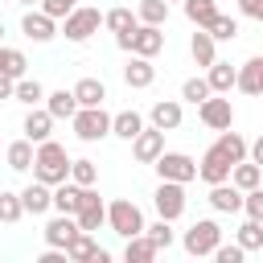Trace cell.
<instances>
[{
    "label": "cell",
    "instance_id": "6",
    "mask_svg": "<svg viewBox=\"0 0 263 263\" xmlns=\"http://www.w3.org/2000/svg\"><path fill=\"white\" fill-rule=\"evenodd\" d=\"M152 164H156L160 181H177V185H189V181L197 177V160H193V156H185V152H160Z\"/></svg>",
    "mask_w": 263,
    "mask_h": 263
},
{
    "label": "cell",
    "instance_id": "32",
    "mask_svg": "<svg viewBox=\"0 0 263 263\" xmlns=\"http://www.w3.org/2000/svg\"><path fill=\"white\" fill-rule=\"evenodd\" d=\"M214 12H218V0H185V16H189L197 29H205V25L214 21Z\"/></svg>",
    "mask_w": 263,
    "mask_h": 263
},
{
    "label": "cell",
    "instance_id": "31",
    "mask_svg": "<svg viewBox=\"0 0 263 263\" xmlns=\"http://www.w3.org/2000/svg\"><path fill=\"white\" fill-rule=\"evenodd\" d=\"M238 247L242 251H263V222L259 218H247L238 226Z\"/></svg>",
    "mask_w": 263,
    "mask_h": 263
},
{
    "label": "cell",
    "instance_id": "5",
    "mask_svg": "<svg viewBox=\"0 0 263 263\" xmlns=\"http://www.w3.org/2000/svg\"><path fill=\"white\" fill-rule=\"evenodd\" d=\"M181 242H185V251H189V255H197V259H201V255H210V251L222 242V226H218L214 218H197V222L185 230V238H181Z\"/></svg>",
    "mask_w": 263,
    "mask_h": 263
},
{
    "label": "cell",
    "instance_id": "3",
    "mask_svg": "<svg viewBox=\"0 0 263 263\" xmlns=\"http://www.w3.org/2000/svg\"><path fill=\"white\" fill-rule=\"evenodd\" d=\"M119 238H132V234H144V214H140V205L136 201H127V197H119V201H111L107 205V218H103Z\"/></svg>",
    "mask_w": 263,
    "mask_h": 263
},
{
    "label": "cell",
    "instance_id": "27",
    "mask_svg": "<svg viewBox=\"0 0 263 263\" xmlns=\"http://www.w3.org/2000/svg\"><path fill=\"white\" fill-rule=\"evenodd\" d=\"M156 255H160V251H156L144 234H132V238H127V247H123V259H127V263H152Z\"/></svg>",
    "mask_w": 263,
    "mask_h": 263
},
{
    "label": "cell",
    "instance_id": "50",
    "mask_svg": "<svg viewBox=\"0 0 263 263\" xmlns=\"http://www.w3.org/2000/svg\"><path fill=\"white\" fill-rule=\"evenodd\" d=\"M164 4H173V0H164Z\"/></svg>",
    "mask_w": 263,
    "mask_h": 263
},
{
    "label": "cell",
    "instance_id": "9",
    "mask_svg": "<svg viewBox=\"0 0 263 263\" xmlns=\"http://www.w3.org/2000/svg\"><path fill=\"white\" fill-rule=\"evenodd\" d=\"M152 205H156V214H160L164 222H177V218L185 214V185H177V181H160L156 193H152Z\"/></svg>",
    "mask_w": 263,
    "mask_h": 263
},
{
    "label": "cell",
    "instance_id": "39",
    "mask_svg": "<svg viewBox=\"0 0 263 263\" xmlns=\"http://www.w3.org/2000/svg\"><path fill=\"white\" fill-rule=\"evenodd\" d=\"M25 218V205H21V193H8V189H0V222H21Z\"/></svg>",
    "mask_w": 263,
    "mask_h": 263
},
{
    "label": "cell",
    "instance_id": "41",
    "mask_svg": "<svg viewBox=\"0 0 263 263\" xmlns=\"http://www.w3.org/2000/svg\"><path fill=\"white\" fill-rule=\"evenodd\" d=\"M205 95H210V86H205V78H185V86H181V99H189V103L197 107V103H201Z\"/></svg>",
    "mask_w": 263,
    "mask_h": 263
},
{
    "label": "cell",
    "instance_id": "48",
    "mask_svg": "<svg viewBox=\"0 0 263 263\" xmlns=\"http://www.w3.org/2000/svg\"><path fill=\"white\" fill-rule=\"evenodd\" d=\"M0 41H4V21H0Z\"/></svg>",
    "mask_w": 263,
    "mask_h": 263
},
{
    "label": "cell",
    "instance_id": "37",
    "mask_svg": "<svg viewBox=\"0 0 263 263\" xmlns=\"http://www.w3.org/2000/svg\"><path fill=\"white\" fill-rule=\"evenodd\" d=\"M103 25L111 33H132L136 29V12L132 8H111V12H103Z\"/></svg>",
    "mask_w": 263,
    "mask_h": 263
},
{
    "label": "cell",
    "instance_id": "45",
    "mask_svg": "<svg viewBox=\"0 0 263 263\" xmlns=\"http://www.w3.org/2000/svg\"><path fill=\"white\" fill-rule=\"evenodd\" d=\"M238 8H242V16H251V21H263V0H238Z\"/></svg>",
    "mask_w": 263,
    "mask_h": 263
},
{
    "label": "cell",
    "instance_id": "19",
    "mask_svg": "<svg viewBox=\"0 0 263 263\" xmlns=\"http://www.w3.org/2000/svg\"><path fill=\"white\" fill-rule=\"evenodd\" d=\"M74 234H78L74 214H58V218L45 222V242H49V247H62V251H66V242H70Z\"/></svg>",
    "mask_w": 263,
    "mask_h": 263
},
{
    "label": "cell",
    "instance_id": "30",
    "mask_svg": "<svg viewBox=\"0 0 263 263\" xmlns=\"http://www.w3.org/2000/svg\"><path fill=\"white\" fill-rule=\"evenodd\" d=\"M25 66H29V62H25V53H21V49L0 45V74H4V78H12V82H16V78L25 74Z\"/></svg>",
    "mask_w": 263,
    "mask_h": 263
},
{
    "label": "cell",
    "instance_id": "34",
    "mask_svg": "<svg viewBox=\"0 0 263 263\" xmlns=\"http://www.w3.org/2000/svg\"><path fill=\"white\" fill-rule=\"evenodd\" d=\"M189 53H193L197 66H210V62H214V37H210L205 29H197L193 41H189Z\"/></svg>",
    "mask_w": 263,
    "mask_h": 263
},
{
    "label": "cell",
    "instance_id": "12",
    "mask_svg": "<svg viewBox=\"0 0 263 263\" xmlns=\"http://www.w3.org/2000/svg\"><path fill=\"white\" fill-rule=\"evenodd\" d=\"M66 259H74V263H107L111 255L90 238V230H78V234L66 242Z\"/></svg>",
    "mask_w": 263,
    "mask_h": 263
},
{
    "label": "cell",
    "instance_id": "21",
    "mask_svg": "<svg viewBox=\"0 0 263 263\" xmlns=\"http://www.w3.org/2000/svg\"><path fill=\"white\" fill-rule=\"evenodd\" d=\"M234 189H255V185H263V168L255 164V160H238V164H230V177H226Z\"/></svg>",
    "mask_w": 263,
    "mask_h": 263
},
{
    "label": "cell",
    "instance_id": "2",
    "mask_svg": "<svg viewBox=\"0 0 263 263\" xmlns=\"http://www.w3.org/2000/svg\"><path fill=\"white\" fill-rule=\"evenodd\" d=\"M70 123H74V136H78L82 144H95V140L111 136V115L103 111V103H99V107H78V111L70 115Z\"/></svg>",
    "mask_w": 263,
    "mask_h": 263
},
{
    "label": "cell",
    "instance_id": "36",
    "mask_svg": "<svg viewBox=\"0 0 263 263\" xmlns=\"http://www.w3.org/2000/svg\"><path fill=\"white\" fill-rule=\"evenodd\" d=\"M136 21H140V25H164V21H168V4H164V0H140Z\"/></svg>",
    "mask_w": 263,
    "mask_h": 263
},
{
    "label": "cell",
    "instance_id": "18",
    "mask_svg": "<svg viewBox=\"0 0 263 263\" xmlns=\"http://www.w3.org/2000/svg\"><path fill=\"white\" fill-rule=\"evenodd\" d=\"M148 119H152V127H160V132H177V127H181V103H177V99H160V103H152Z\"/></svg>",
    "mask_w": 263,
    "mask_h": 263
},
{
    "label": "cell",
    "instance_id": "16",
    "mask_svg": "<svg viewBox=\"0 0 263 263\" xmlns=\"http://www.w3.org/2000/svg\"><path fill=\"white\" fill-rule=\"evenodd\" d=\"M234 86L242 95H263V58H247L242 70H234Z\"/></svg>",
    "mask_w": 263,
    "mask_h": 263
},
{
    "label": "cell",
    "instance_id": "25",
    "mask_svg": "<svg viewBox=\"0 0 263 263\" xmlns=\"http://www.w3.org/2000/svg\"><path fill=\"white\" fill-rule=\"evenodd\" d=\"M45 111L53 115V119H70L74 111H78V103H74V95L62 86V90H53V95H45Z\"/></svg>",
    "mask_w": 263,
    "mask_h": 263
},
{
    "label": "cell",
    "instance_id": "29",
    "mask_svg": "<svg viewBox=\"0 0 263 263\" xmlns=\"http://www.w3.org/2000/svg\"><path fill=\"white\" fill-rule=\"evenodd\" d=\"M4 160H8V168L25 173V168L33 164V140H12V144H8V152H4Z\"/></svg>",
    "mask_w": 263,
    "mask_h": 263
},
{
    "label": "cell",
    "instance_id": "35",
    "mask_svg": "<svg viewBox=\"0 0 263 263\" xmlns=\"http://www.w3.org/2000/svg\"><path fill=\"white\" fill-rule=\"evenodd\" d=\"M218 148H222V152L230 156V164H238V160H247V140H242L238 132H230V127H226V132L218 136Z\"/></svg>",
    "mask_w": 263,
    "mask_h": 263
},
{
    "label": "cell",
    "instance_id": "47",
    "mask_svg": "<svg viewBox=\"0 0 263 263\" xmlns=\"http://www.w3.org/2000/svg\"><path fill=\"white\" fill-rule=\"evenodd\" d=\"M0 99H12V78L0 74Z\"/></svg>",
    "mask_w": 263,
    "mask_h": 263
},
{
    "label": "cell",
    "instance_id": "26",
    "mask_svg": "<svg viewBox=\"0 0 263 263\" xmlns=\"http://www.w3.org/2000/svg\"><path fill=\"white\" fill-rule=\"evenodd\" d=\"M140 127H144V115H140V111H119V115H111V136H119V140H132Z\"/></svg>",
    "mask_w": 263,
    "mask_h": 263
},
{
    "label": "cell",
    "instance_id": "46",
    "mask_svg": "<svg viewBox=\"0 0 263 263\" xmlns=\"http://www.w3.org/2000/svg\"><path fill=\"white\" fill-rule=\"evenodd\" d=\"M41 263H66V251H62V247H49V251L41 255Z\"/></svg>",
    "mask_w": 263,
    "mask_h": 263
},
{
    "label": "cell",
    "instance_id": "20",
    "mask_svg": "<svg viewBox=\"0 0 263 263\" xmlns=\"http://www.w3.org/2000/svg\"><path fill=\"white\" fill-rule=\"evenodd\" d=\"M49 132H53V115L41 107H29V115H25V140H33V144H41V140H49Z\"/></svg>",
    "mask_w": 263,
    "mask_h": 263
},
{
    "label": "cell",
    "instance_id": "24",
    "mask_svg": "<svg viewBox=\"0 0 263 263\" xmlns=\"http://www.w3.org/2000/svg\"><path fill=\"white\" fill-rule=\"evenodd\" d=\"M21 205H25V214H45V210H49V185H45V181L25 185V189H21Z\"/></svg>",
    "mask_w": 263,
    "mask_h": 263
},
{
    "label": "cell",
    "instance_id": "33",
    "mask_svg": "<svg viewBox=\"0 0 263 263\" xmlns=\"http://www.w3.org/2000/svg\"><path fill=\"white\" fill-rule=\"evenodd\" d=\"M205 33H210L214 41H230V37H238V21L226 16V12H214V21L205 25Z\"/></svg>",
    "mask_w": 263,
    "mask_h": 263
},
{
    "label": "cell",
    "instance_id": "28",
    "mask_svg": "<svg viewBox=\"0 0 263 263\" xmlns=\"http://www.w3.org/2000/svg\"><path fill=\"white\" fill-rule=\"evenodd\" d=\"M12 99H21V103H29V107H37V103L45 99V86H41L37 78H25V74H21V78L12 82Z\"/></svg>",
    "mask_w": 263,
    "mask_h": 263
},
{
    "label": "cell",
    "instance_id": "49",
    "mask_svg": "<svg viewBox=\"0 0 263 263\" xmlns=\"http://www.w3.org/2000/svg\"><path fill=\"white\" fill-rule=\"evenodd\" d=\"M21 4H37V0H21Z\"/></svg>",
    "mask_w": 263,
    "mask_h": 263
},
{
    "label": "cell",
    "instance_id": "7",
    "mask_svg": "<svg viewBox=\"0 0 263 263\" xmlns=\"http://www.w3.org/2000/svg\"><path fill=\"white\" fill-rule=\"evenodd\" d=\"M164 49V25H140L136 21V29L127 33V53H136V58H156Z\"/></svg>",
    "mask_w": 263,
    "mask_h": 263
},
{
    "label": "cell",
    "instance_id": "15",
    "mask_svg": "<svg viewBox=\"0 0 263 263\" xmlns=\"http://www.w3.org/2000/svg\"><path fill=\"white\" fill-rule=\"evenodd\" d=\"M123 82H127L132 90L152 86V82H156V66H152V58H136V53H132V62L123 66Z\"/></svg>",
    "mask_w": 263,
    "mask_h": 263
},
{
    "label": "cell",
    "instance_id": "22",
    "mask_svg": "<svg viewBox=\"0 0 263 263\" xmlns=\"http://www.w3.org/2000/svg\"><path fill=\"white\" fill-rule=\"evenodd\" d=\"M210 70V78H205V86H210V95H230V86H234V66L230 62H210L205 66Z\"/></svg>",
    "mask_w": 263,
    "mask_h": 263
},
{
    "label": "cell",
    "instance_id": "43",
    "mask_svg": "<svg viewBox=\"0 0 263 263\" xmlns=\"http://www.w3.org/2000/svg\"><path fill=\"white\" fill-rule=\"evenodd\" d=\"M210 255H214L218 263H242V255H247V251H242L238 242H234V247H222V242H218V247H214Z\"/></svg>",
    "mask_w": 263,
    "mask_h": 263
},
{
    "label": "cell",
    "instance_id": "17",
    "mask_svg": "<svg viewBox=\"0 0 263 263\" xmlns=\"http://www.w3.org/2000/svg\"><path fill=\"white\" fill-rule=\"evenodd\" d=\"M210 205L218 214H238L242 210V189H234L230 181H218V185H210Z\"/></svg>",
    "mask_w": 263,
    "mask_h": 263
},
{
    "label": "cell",
    "instance_id": "44",
    "mask_svg": "<svg viewBox=\"0 0 263 263\" xmlns=\"http://www.w3.org/2000/svg\"><path fill=\"white\" fill-rule=\"evenodd\" d=\"M37 4H41V12H45V16H53V21H62V16L74 8V0H37Z\"/></svg>",
    "mask_w": 263,
    "mask_h": 263
},
{
    "label": "cell",
    "instance_id": "51",
    "mask_svg": "<svg viewBox=\"0 0 263 263\" xmlns=\"http://www.w3.org/2000/svg\"><path fill=\"white\" fill-rule=\"evenodd\" d=\"M74 4H78V0H74Z\"/></svg>",
    "mask_w": 263,
    "mask_h": 263
},
{
    "label": "cell",
    "instance_id": "23",
    "mask_svg": "<svg viewBox=\"0 0 263 263\" xmlns=\"http://www.w3.org/2000/svg\"><path fill=\"white\" fill-rule=\"evenodd\" d=\"M70 95H74V103H78V107H99V103L107 99V86H103L99 78H78Z\"/></svg>",
    "mask_w": 263,
    "mask_h": 263
},
{
    "label": "cell",
    "instance_id": "14",
    "mask_svg": "<svg viewBox=\"0 0 263 263\" xmlns=\"http://www.w3.org/2000/svg\"><path fill=\"white\" fill-rule=\"evenodd\" d=\"M21 33H25L29 41H53V37H58V21L37 8V12H25V16H21Z\"/></svg>",
    "mask_w": 263,
    "mask_h": 263
},
{
    "label": "cell",
    "instance_id": "38",
    "mask_svg": "<svg viewBox=\"0 0 263 263\" xmlns=\"http://www.w3.org/2000/svg\"><path fill=\"white\" fill-rule=\"evenodd\" d=\"M144 238H148V242H152L156 251H168L177 234H173V226H168V222L160 218V222H152V226H144Z\"/></svg>",
    "mask_w": 263,
    "mask_h": 263
},
{
    "label": "cell",
    "instance_id": "13",
    "mask_svg": "<svg viewBox=\"0 0 263 263\" xmlns=\"http://www.w3.org/2000/svg\"><path fill=\"white\" fill-rule=\"evenodd\" d=\"M197 177H201L205 185H218V181H226V177H230V156H226V152L214 144V148L201 156V164H197Z\"/></svg>",
    "mask_w": 263,
    "mask_h": 263
},
{
    "label": "cell",
    "instance_id": "10",
    "mask_svg": "<svg viewBox=\"0 0 263 263\" xmlns=\"http://www.w3.org/2000/svg\"><path fill=\"white\" fill-rule=\"evenodd\" d=\"M197 115H201V123H205L210 132H226V127H234V107H230V99H214V95H205V99L197 103Z\"/></svg>",
    "mask_w": 263,
    "mask_h": 263
},
{
    "label": "cell",
    "instance_id": "40",
    "mask_svg": "<svg viewBox=\"0 0 263 263\" xmlns=\"http://www.w3.org/2000/svg\"><path fill=\"white\" fill-rule=\"evenodd\" d=\"M70 181H74V185H95V181H99L95 160H70Z\"/></svg>",
    "mask_w": 263,
    "mask_h": 263
},
{
    "label": "cell",
    "instance_id": "42",
    "mask_svg": "<svg viewBox=\"0 0 263 263\" xmlns=\"http://www.w3.org/2000/svg\"><path fill=\"white\" fill-rule=\"evenodd\" d=\"M242 210H247V218H259V222H263V189H259V185L242 193Z\"/></svg>",
    "mask_w": 263,
    "mask_h": 263
},
{
    "label": "cell",
    "instance_id": "8",
    "mask_svg": "<svg viewBox=\"0 0 263 263\" xmlns=\"http://www.w3.org/2000/svg\"><path fill=\"white\" fill-rule=\"evenodd\" d=\"M62 21H66V25H62V33H66L70 41H86V37H95V33H99L103 12H99V8H70Z\"/></svg>",
    "mask_w": 263,
    "mask_h": 263
},
{
    "label": "cell",
    "instance_id": "11",
    "mask_svg": "<svg viewBox=\"0 0 263 263\" xmlns=\"http://www.w3.org/2000/svg\"><path fill=\"white\" fill-rule=\"evenodd\" d=\"M127 144H132V152H136L140 164H152V160L164 152V132H160V127H140Z\"/></svg>",
    "mask_w": 263,
    "mask_h": 263
},
{
    "label": "cell",
    "instance_id": "1",
    "mask_svg": "<svg viewBox=\"0 0 263 263\" xmlns=\"http://www.w3.org/2000/svg\"><path fill=\"white\" fill-rule=\"evenodd\" d=\"M29 168H33V181H45V185L70 181V156H66V148L58 140H41Z\"/></svg>",
    "mask_w": 263,
    "mask_h": 263
},
{
    "label": "cell",
    "instance_id": "4",
    "mask_svg": "<svg viewBox=\"0 0 263 263\" xmlns=\"http://www.w3.org/2000/svg\"><path fill=\"white\" fill-rule=\"evenodd\" d=\"M103 218H107V205H103V197L95 193V185H78V205H74L78 230H99Z\"/></svg>",
    "mask_w": 263,
    "mask_h": 263
}]
</instances>
